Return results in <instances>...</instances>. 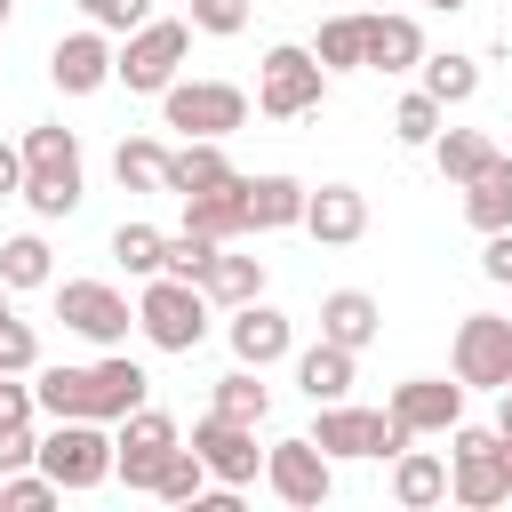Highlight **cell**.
Segmentation results:
<instances>
[{
	"label": "cell",
	"instance_id": "26",
	"mask_svg": "<svg viewBox=\"0 0 512 512\" xmlns=\"http://www.w3.org/2000/svg\"><path fill=\"white\" fill-rule=\"evenodd\" d=\"M352 368H360V352H344V344H312V352H296V384H304V400L320 408V400H344L352 392Z\"/></svg>",
	"mask_w": 512,
	"mask_h": 512
},
{
	"label": "cell",
	"instance_id": "12",
	"mask_svg": "<svg viewBox=\"0 0 512 512\" xmlns=\"http://www.w3.org/2000/svg\"><path fill=\"white\" fill-rule=\"evenodd\" d=\"M176 448H184V432H176V416H160V408H128L120 432H112V464H120L128 488H152Z\"/></svg>",
	"mask_w": 512,
	"mask_h": 512
},
{
	"label": "cell",
	"instance_id": "32",
	"mask_svg": "<svg viewBox=\"0 0 512 512\" xmlns=\"http://www.w3.org/2000/svg\"><path fill=\"white\" fill-rule=\"evenodd\" d=\"M152 496H160V504H200V496H208V464H200V448H192V440H184V448L160 464Z\"/></svg>",
	"mask_w": 512,
	"mask_h": 512
},
{
	"label": "cell",
	"instance_id": "48",
	"mask_svg": "<svg viewBox=\"0 0 512 512\" xmlns=\"http://www.w3.org/2000/svg\"><path fill=\"white\" fill-rule=\"evenodd\" d=\"M8 16H16V0H0V32H8Z\"/></svg>",
	"mask_w": 512,
	"mask_h": 512
},
{
	"label": "cell",
	"instance_id": "29",
	"mask_svg": "<svg viewBox=\"0 0 512 512\" xmlns=\"http://www.w3.org/2000/svg\"><path fill=\"white\" fill-rule=\"evenodd\" d=\"M112 176H120V192H168V144L160 136H120Z\"/></svg>",
	"mask_w": 512,
	"mask_h": 512
},
{
	"label": "cell",
	"instance_id": "49",
	"mask_svg": "<svg viewBox=\"0 0 512 512\" xmlns=\"http://www.w3.org/2000/svg\"><path fill=\"white\" fill-rule=\"evenodd\" d=\"M368 8H392V0H368Z\"/></svg>",
	"mask_w": 512,
	"mask_h": 512
},
{
	"label": "cell",
	"instance_id": "30",
	"mask_svg": "<svg viewBox=\"0 0 512 512\" xmlns=\"http://www.w3.org/2000/svg\"><path fill=\"white\" fill-rule=\"evenodd\" d=\"M432 160H440L448 184H472V176L496 160V144H488L480 128H440V136H432Z\"/></svg>",
	"mask_w": 512,
	"mask_h": 512
},
{
	"label": "cell",
	"instance_id": "25",
	"mask_svg": "<svg viewBox=\"0 0 512 512\" xmlns=\"http://www.w3.org/2000/svg\"><path fill=\"white\" fill-rule=\"evenodd\" d=\"M200 288H208V304L240 312V304H256V296H264V256H232V240H224V248H216V264L200 272Z\"/></svg>",
	"mask_w": 512,
	"mask_h": 512
},
{
	"label": "cell",
	"instance_id": "17",
	"mask_svg": "<svg viewBox=\"0 0 512 512\" xmlns=\"http://www.w3.org/2000/svg\"><path fill=\"white\" fill-rule=\"evenodd\" d=\"M392 416L424 440V432H456L464 424V376L448 384V376H408V384H392Z\"/></svg>",
	"mask_w": 512,
	"mask_h": 512
},
{
	"label": "cell",
	"instance_id": "14",
	"mask_svg": "<svg viewBox=\"0 0 512 512\" xmlns=\"http://www.w3.org/2000/svg\"><path fill=\"white\" fill-rule=\"evenodd\" d=\"M456 376L504 392V384H512V320H496V312H464V320H456Z\"/></svg>",
	"mask_w": 512,
	"mask_h": 512
},
{
	"label": "cell",
	"instance_id": "6",
	"mask_svg": "<svg viewBox=\"0 0 512 512\" xmlns=\"http://www.w3.org/2000/svg\"><path fill=\"white\" fill-rule=\"evenodd\" d=\"M320 96H328V64L312 48H296V40L264 48V64H256V112L264 120H304V112H320Z\"/></svg>",
	"mask_w": 512,
	"mask_h": 512
},
{
	"label": "cell",
	"instance_id": "28",
	"mask_svg": "<svg viewBox=\"0 0 512 512\" xmlns=\"http://www.w3.org/2000/svg\"><path fill=\"white\" fill-rule=\"evenodd\" d=\"M312 56H320L328 72H368V8L328 16V24H320V40H312Z\"/></svg>",
	"mask_w": 512,
	"mask_h": 512
},
{
	"label": "cell",
	"instance_id": "1",
	"mask_svg": "<svg viewBox=\"0 0 512 512\" xmlns=\"http://www.w3.org/2000/svg\"><path fill=\"white\" fill-rule=\"evenodd\" d=\"M144 392H152V376L136 368V360H88V368H40L32 376V400H40V416H96V424H120L128 408H144Z\"/></svg>",
	"mask_w": 512,
	"mask_h": 512
},
{
	"label": "cell",
	"instance_id": "15",
	"mask_svg": "<svg viewBox=\"0 0 512 512\" xmlns=\"http://www.w3.org/2000/svg\"><path fill=\"white\" fill-rule=\"evenodd\" d=\"M112 64H120V48L104 40V24H88V32H64V40L48 48V80H56L64 96H96V88L112 80Z\"/></svg>",
	"mask_w": 512,
	"mask_h": 512
},
{
	"label": "cell",
	"instance_id": "18",
	"mask_svg": "<svg viewBox=\"0 0 512 512\" xmlns=\"http://www.w3.org/2000/svg\"><path fill=\"white\" fill-rule=\"evenodd\" d=\"M304 232H312L320 248H352V240L368 232V192H360V184H320V192L304 200Z\"/></svg>",
	"mask_w": 512,
	"mask_h": 512
},
{
	"label": "cell",
	"instance_id": "37",
	"mask_svg": "<svg viewBox=\"0 0 512 512\" xmlns=\"http://www.w3.org/2000/svg\"><path fill=\"white\" fill-rule=\"evenodd\" d=\"M216 248H224V240H208V232H192V224H184V232H168V256H160V272H176V280H200V272L216 264Z\"/></svg>",
	"mask_w": 512,
	"mask_h": 512
},
{
	"label": "cell",
	"instance_id": "21",
	"mask_svg": "<svg viewBox=\"0 0 512 512\" xmlns=\"http://www.w3.org/2000/svg\"><path fill=\"white\" fill-rule=\"evenodd\" d=\"M184 224L208 232V240L256 232V224H248V176H232V184H216V192H192V200H184Z\"/></svg>",
	"mask_w": 512,
	"mask_h": 512
},
{
	"label": "cell",
	"instance_id": "16",
	"mask_svg": "<svg viewBox=\"0 0 512 512\" xmlns=\"http://www.w3.org/2000/svg\"><path fill=\"white\" fill-rule=\"evenodd\" d=\"M224 336H232V360H240V368H272V360H288V352H296V320H288L280 304H264V296H256V304H240Z\"/></svg>",
	"mask_w": 512,
	"mask_h": 512
},
{
	"label": "cell",
	"instance_id": "41",
	"mask_svg": "<svg viewBox=\"0 0 512 512\" xmlns=\"http://www.w3.org/2000/svg\"><path fill=\"white\" fill-rule=\"evenodd\" d=\"M248 24V0H192V32H216V40H232Z\"/></svg>",
	"mask_w": 512,
	"mask_h": 512
},
{
	"label": "cell",
	"instance_id": "20",
	"mask_svg": "<svg viewBox=\"0 0 512 512\" xmlns=\"http://www.w3.org/2000/svg\"><path fill=\"white\" fill-rule=\"evenodd\" d=\"M424 64V24L400 8H368V72H416Z\"/></svg>",
	"mask_w": 512,
	"mask_h": 512
},
{
	"label": "cell",
	"instance_id": "34",
	"mask_svg": "<svg viewBox=\"0 0 512 512\" xmlns=\"http://www.w3.org/2000/svg\"><path fill=\"white\" fill-rule=\"evenodd\" d=\"M424 88H432L440 104H472V96H480V64H472V56H424Z\"/></svg>",
	"mask_w": 512,
	"mask_h": 512
},
{
	"label": "cell",
	"instance_id": "36",
	"mask_svg": "<svg viewBox=\"0 0 512 512\" xmlns=\"http://www.w3.org/2000/svg\"><path fill=\"white\" fill-rule=\"evenodd\" d=\"M256 376H264V368H232V376H216V408H224V416H240V424H264L272 392H264Z\"/></svg>",
	"mask_w": 512,
	"mask_h": 512
},
{
	"label": "cell",
	"instance_id": "45",
	"mask_svg": "<svg viewBox=\"0 0 512 512\" xmlns=\"http://www.w3.org/2000/svg\"><path fill=\"white\" fill-rule=\"evenodd\" d=\"M496 432L512 440V384H504V400H496Z\"/></svg>",
	"mask_w": 512,
	"mask_h": 512
},
{
	"label": "cell",
	"instance_id": "8",
	"mask_svg": "<svg viewBox=\"0 0 512 512\" xmlns=\"http://www.w3.org/2000/svg\"><path fill=\"white\" fill-rule=\"evenodd\" d=\"M160 120L176 128V136H232V128H248V88H232V80H168L160 88Z\"/></svg>",
	"mask_w": 512,
	"mask_h": 512
},
{
	"label": "cell",
	"instance_id": "39",
	"mask_svg": "<svg viewBox=\"0 0 512 512\" xmlns=\"http://www.w3.org/2000/svg\"><path fill=\"white\" fill-rule=\"evenodd\" d=\"M64 488L48 480V472H0V504L8 512H40V504H56Z\"/></svg>",
	"mask_w": 512,
	"mask_h": 512
},
{
	"label": "cell",
	"instance_id": "35",
	"mask_svg": "<svg viewBox=\"0 0 512 512\" xmlns=\"http://www.w3.org/2000/svg\"><path fill=\"white\" fill-rule=\"evenodd\" d=\"M440 120H448V104H440L432 88H416V96H400V104H392V136H400V144H432V136H440Z\"/></svg>",
	"mask_w": 512,
	"mask_h": 512
},
{
	"label": "cell",
	"instance_id": "5",
	"mask_svg": "<svg viewBox=\"0 0 512 512\" xmlns=\"http://www.w3.org/2000/svg\"><path fill=\"white\" fill-rule=\"evenodd\" d=\"M448 496L472 504V512L512 496V448H504L496 424H456L448 432Z\"/></svg>",
	"mask_w": 512,
	"mask_h": 512
},
{
	"label": "cell",
	"instance_id": "13",
	"mask_svg": "<svg viewBox=\"0 0 512 512\" xmlns=\"http://www.w3.org/2000/svg\"><path fill=\"white\" fill-rule=\"evenodd\" d=\"M192 448H200V464H208V480H224V488H248V480L264 472V448H256V424H240V416H224V408H208V416L192 424Z\"/></svg>",
	"mask_w": 512,
	"mask_h": 512
},
{
	"label": "cell",
	"instance_id": "23",
	"mask_svg": "<svg viewBox=\"0 0 512 512\" xmlns=\"http://www.w3.org/2000/svg\"><path fill=\"white\" fill-rule=\"evenodd\" d=\"M216 184H232L224 144H216V136H184V152H168V192L192 200V192H216Z\"/></svg>",
	"mask_w": 512,
	"mask_h": 512
},
{
	"label": "cell",
	"instance_id": "42",
	"mask_svg": "<svg viewBox=\"0 0 512 512\" xmlns=\"http://www.w3.org/2000/svg\"><path fill=\"white\" fill-rule=\"evenodd\" d=\"M24 464H40V432H32V416H24V424H0V472H24Z\"/></svg>",
	"mask_w": 512,
	"mask_h": 512
},
{
	"label": "cell",
	"instance_id": "33",
	"mask_svg": "<svg viewBox=\"0 0 512 512\" xmlns=\"http://www.w3.org/2000/svg\"><path fill=\"white\" fill-rule=\"evenodd\" d=\"M160 256H168V232H152V224H120V232H112V264H120V272L152 280Z\"/></svg>",
	"mask_w": 512,
	"mask_h": 512
},
{
	"label": "cell",
	"instance_id": "40",
	"mask_svg": "<svg viewBox=\"0 0 512 512\" xmlns=\"http://www.w3.org/2000/svg\"><path fill=\"white\" fill-rule=\"evenodd\" d=\"M80 16L104 32H136V24H152V0H80Z\"/></svg>",
	"mask_w": 512,
	"mask_h": 512
},
{
	"label": "cell",
	"instance_id": "19",
	"mask_svg": "<svg viewBox=\"0 0 512 512\" xmlns=\"http://www.w3.org/2000/svg\"><path fill=\"white\" fill-rule=\"evenodd\" d=\"M320 336L344 344V352H368V344L384 336V304H376L368 288H328V296H320Z\"/></svg>",
	"mask_w": 512,
	"mask_h": 512
},
{
	"label": "cell",
	"instance_id": "38",
	"mask_svg": "<svg viewBox=\"0 0 512 512\" xmlns=\"http://www.w3.org/2000/svg\"><path fill=\"white\" fill-rule=\"evenodd\" d=\"M40 368V336H32V320H0V376H32Z\"/></svg>",
	"mask_w": 512,
	"mask_h": 512
},
{
	"label": "cell",
	"instance_id": "47",
	"mask_svg": "<svg viewBox=\"0 0 512 512\" xmlns=\"http://www.w3.org/2000/svg\"><path fill=\"white\" fill-rule=\"evenodd\" d=\"M8 296H16V288H8V280H0V320H8Z\"/></svg>",
	"mask_w": 512,
	"mask_h": 512
},
{
	"label": "cell",
	"instance_id": "4",
	"mask_svg": "<svg viewBox=\"0 0 512 512\" xmlns=\"http://www.w3.org/2000/svg\"><path fill=\"white\" fill-rule=\"evenodd\" d=\"M136 328H144L152 352H200V336H208V288L176 280V272H152L144 296H136Z\"/></svg>",
	"mask_w": 512,
	"mask_h": 512
},
{
	"label": "cell",
	"instance_id": "2",
	"mask_svg": "<svg viewBox=\"0 0 512 512\" xmlns=\"http://www.w3.org/2000/svg\"><path fill=\"white\" fill-rule=\"evenodd\" d=\"M80 136L64 120H40L24 128V208L32 216H72L80 208Z\"/></svg>",
	"mask_w": 512,
	"mask_h": 512
},
{
	"label": "cell",
	"instance_id": "22",
	"mask_svg": "<svg viewBox=\"0 0 512 512\" xmlns=\"http://www.w3.org/2000/svg\"><path fill=\"white\" fill-rule=\"evenodd\" d=\"M392 504H400V512L448 504V456H432V448H400V456H392Z\"/></svg>",
	"mask_w": 512,
	"mask_h": 512
},
{
	"label": "cell",
	"instance_id": "46",
	"mask_svg": "<svg viewBox=\"0 0 512 512\" xmlns=\"http://www.w3.org/2000/svg\"><path fill=\"white\" fill-rule=\"evenodd\" d=\"M424 8H440V16H456V8H472V0H424Z\"/></svg>",
	"mask_w": 512,
	"mask_h": 512
},
{
	"label": "cell",
	"instance_id": "9",
	"mask_svg": "<svg viewBox=\"0 0 512 512\" xmlns=\"http://www.w3.org/2000/svg\"><path fill=\"white\" fill-rule=\"evenodd\" d=\"M312 440L328 448V456H400L416 432L392 416V408H344V400H320V424H312Z\"/></svg>",
	"mask_w": 512,
	"mask_h": 512
},
{
	"label": "cell",
	"instance_id": "10",
	"mask_svg": "<svg viewBox=\"0 0 512 512\" xmlns=\"http://www.w3.org/2000/svg\"><path fill=\"white\" fill-rule=\"evenodd\" d=\"M264 480H272L280 504L320 512V504L336 496V456H328L312 432H304V440H272V448H264Z\"/></svg>",
	"mask_w": 512,
	"mask_h": 512
},
{
	"label": "cell",
	"instance_id": "43",
	"mask_svg": "<svg viewBox=\"0 0 512 512\" xmlns=\"http://www.w3.org/2000/svg\"><path fill=\"white\" fill-rule=\"evenodd\" d=\"M480 272H488L496 288H512V224H504V232H488V248H480Z\"/></svg>",
	"mask_w": 512,
	"mask_h": 512
},
{
	"label": "cell",
	"instance_id": "24",
	"mask_svg": "<svg viewBox=\"0 0 512 512\" xmlns=\"http://www.w3.org/2000/svg\"><path fill=\"white\" fill-rule=\"evenodd\" d=\"M304 200H312V184H296V176H248V224L256 232L304 224Z\"/></svg>",
	"mask_w": 512,
	"mask_h": 512
},
{
	"label": "cell",
	"instance_id": "31",
	"mask_svg": "<svg viewBox=\"0 0 512 512\" xmlns=\"http://www.w3.org/2000/svg\"><path fill=\"white\" fill-rule=\"evenodd\" d=\"M0 280H8V288H48V280H56V264H48V240H40V232H16V240H0Z\"/></svg>",
	"mask_w": 512,
	"mask_h": 512
},
{
	"label": "cell",
	"instance_id": "44",
	"mask_svg": "<svg viewBox=\"0 0 512 512\" xmlns=\"http://www.w3.org/2000/svg\"><path fill=\"white\" fill-rule=\"evenodd\" d=\"M0 200H24V144H0Z\"/></svg>",
	"mask_w": 512,
	"mask_h": 512
},
{
	"label": "cell",
	"instance_id": "27",
	"mask_svg": "<svg viewBox=\"0 0 512 512\" xmlns=\"http://www.w3.org/2000/svg\"><path fill=\"white\" fill-rule=\"evenodd\" d=\"M464 224H472V232H504V224H512V160H504V152L464 184Z\"/></svg>",
	"mask_w": 512,
	"mask_h": 512
},
{
	"label": "cell",
	"instance_id": "7",
	"mask_svg": "<svg viewBox=\"0 0 512 512\" xmlns=\"http://www.w3.org/2000/svg\"><path fill=\"white\" fill-rule=\"evenodd\" d=\"M184 56H192V24H176V16H152V24H136V32L120 40V64H112V80H120L128 96H160V88L184 72Z\"/></svg>",
	"mask_w": 512,
	"mask_h": 512
},
{
	"label": "cell",
	"instance_id": "3",
	"mask_svg": "<svg viewBox=\"0 0 512 512\" xmlns=\"http://www.w3.org/2000/svg\"><path fill=\"white\" fill-rule=\"evenodd\" d=\"M40 472L64 488V496H88V488H104L120 464H112V432L96 424V416H48V432H40Z\"/></svg>",
	"mask_w": 512,
	"mask_h": 512
},
{
	"label": "cell",
	"instance_id": "11",
	"mask_svg": "<svg viewBox=\"0 0 512 512\" xmlns=\"http://www.w3.org/2000/svg\"><path fill=\"white\" fill-rule=\"evenodd\" d=\"M56 320H64L72 336H88V344L112 352V344L136 328V304H128L112 280H64V288H56Z\"/></svg>",
	"mask_w": 512,
	"mask_h": 512
}]
</instances>
